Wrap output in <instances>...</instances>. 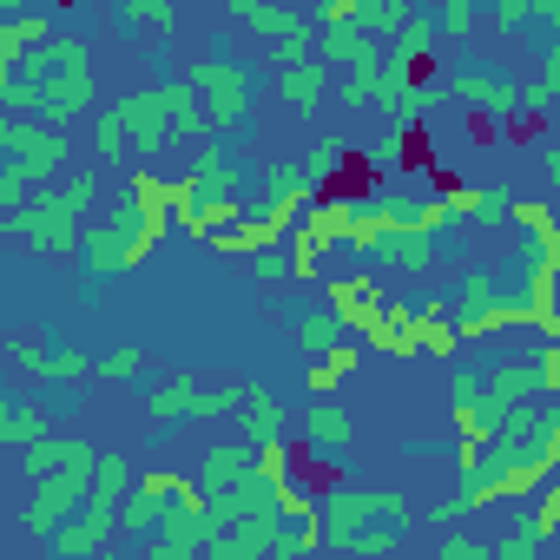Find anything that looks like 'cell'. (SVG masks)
Wrapping results in <instances>:
<instances>
[{
  "label": "cell",
  "instance_id": "cell-13",
  "mask_svg": "<svg viewBox=\"0 0 560 560\" xmlns=\"http://www.w3.org/2000/svg\"><path fill=\"white\" fill-rule=\"evenodd\" d=\"M304 442H311V462H343L350 455V442H357V416L343 409V402H311V416H304Z\"/></svg>",
  "mask_w": 560,
  "mask_h": 560
},
{
  "label": "cell",
  "instance_id": "cell-31",
  "mask_svg": "<svg viewBox=\"0 0 560 560\" xmlns=\"http://www.w3.org/2000/svg\"><path fill=\"white\" fill-rule=\"evenodd\" d=\"M521 514H527V521L553 540V534H560V475H547V481L527 494V508H521Z\"/></svg>",
  "mask_w": 560,
  "mask_h": 560
},
{
  "label": "cell",
  "instance_id": "cell-33",
  "mask_svg": "<svg viewBox=\"0 0 560 560\" xmlns=\"http://www.w3.org/2000/svg\"><path fill=\"white\" fill-rule=\"evenodd\" d=\"M540 547H547V534H540V527H534V521L521 514V521H514V527H508V534L494 540V560H534Z\"/></svg>",
  "mask_w": 560,
  "mask_h": 560
},
{
  "label": "cell",
  "instance_id": "cell-21",
  "mask_svg": "<svg viewBox=\"0 0 560 560\" xmlns=\"http://www.w3.org/2000/svg\"><path fill=\"white\" fill-rule=\"evenodd\" d=\"M317 54H324L330 67H357V60L383 54V40H376L363 21H343V27H317Z\"/></svg>",
  "mask_w": 560,
  "mask_h": 560
},
{
  "label": "cell",
  "instance_id": "cell-9",
  "mask_svg": "<svg viewBox=\"0 0 560 560\" xmlns=\"http://www.w3.org/2000/svg\"><path fill=\"white\" fill-rule=\"evenodd\" d=\"M317 191H324V185L311 178L304 159H270V165H264V205H257V218H264L270 231L291 237V224L304 218V205H311Z\"/></svg>",
  "mask_w": 560,
  "mask_h": 560
},
{
  "label": "cell",
  "instance_id": "cell-15",
  "mask_svg": "<svg viewBox=\"0 0 560 560\" xmlns=\"http://www.w3.org/2000/svg\"><path fill=\"white\" fill-rule=\"evenodd\" d=\"M270 80H277L270 93L284 100L291 113H317V106H324V93H330V60L317 54V60H304V67H284V73H270Z\"/></svg>",
  "mask_w": 560,
  "mask_h": 560
},
{
  "label": "cell",
  "instance_id": "cell-4",
  "mask_svg": "<svg viewBox=\"0 0 560 560\" xmlns=\"http://www.w3.org/2000/svg\"><path fill=\"white\" fill-rule=\"evenodd\" d=\"M237 409H244V383H205V376H191V370L159 376V383L145 389V422H152V435H172L178 422H224V416H237Z\"/></svg>",
  "mask_w": 560,
  "mask_h": 560
},
{
  "label": "cell",
  "instance_id": "cell-7",
  "mask_svg": "<svg viewBox=\"0 0 560 560\" xmlns=\"http://www.w3.org/2000/svg\"><path fill=\"white\" fill-rule=\"evenodd\" d=\"M442 80H448V100H455V106H468V113H481V119H521V86H514V73H508L501 60L462 54Z\"/></svg>",
  "mask_w": 560,
  "mask_h": 560
},
{
  "label": "cell",
  "instance_id": "cell-23",
  "mask_svg": "<svg viewBox=\"0 0 560 560\" xmlns=\"http://www.w3.org/2000/svg\"><path fill=\"white\" fill-rule=\"evenodd\" d=\"M54 40V14H8L0 21V60H27Z\"/></svg>",
  "mask_w": 560,
  "mask_h": 560
},
{
  "label": "cell",
  "instance_id": "cell-30",
  "mask_svg": "<svg viewBox=\"0 0 560 560\" xmlns=\"http://www.w3.org/2000/svg\"><path fill=\"white\" fill-rule=\"evenodd\" d=\"M277 508H284V521H317L324 514V501H317V488L291 468L284 481H277Z\"/></svg>",
  "mask_w": 560,
  "mask_h": 560
},
{
  "label": "cell",
  "instance_id": "cell-32",
  "mask_svg": "<svg viewBox=\"0 0 560 560\" xmlns=\"http://www.w3.org/2000/svg\"><path fill=\"white\" fill-rule=\"evenodd\" d=\"M152 376V357L145 350H113V357H100V383H145Z\"/></svg>",
  "mask_w": 560,
  "mask_h": 560
},
{
  "label": "cell",
  "instance_id": "cell-11",
  "mask_svg": "<svg viewBox=\"0 0 560 560\" xmlns=\"http://www.w3.org/2000/svg\"><path fill=\"white\" fill-rule=\"evenodd\" d=\"M119 534V508H106V501H86L67 527H54L40 547L54 553V560H86V553H106V540Z\"/></svg>",
  "mask_w": 560,
  "mask_h": 560
},
{
  "label": "cell",
  "instance_id": "cell-3",
  "mask_svg": "<svg viewBox=\"0 0 560 560\" xmlns=\"http://www.w3.org/2000/svg\"><path fill=\"white\" fill-rule=\"evenodd\" d=\"M409 527V501L396 488H330L324 494V540L343 553H389Z\"/></svg>",
  "mask_w": 560,
  "mask_h": 560
},
{
  "label": "cell",
  "instance_id": "cell-25",
  "mask_svg": "<svg viewBox=\"0 0 560 560\" xmlns=\"http://www.w3.org/2000/svg\"><path fill=\"white\" fill-rule=\"evenodd\" d=\"M119 34H159V40H172L178 34V8H172V0H119Z\"/></svg>",
  "mask_w": 560,
  "mask_h": 560
},
{
  "label": "cell",
  "instance_id": "cell-43",
  "mask_svg": "<svg viewBox=\"0 0 560 560\" xmlns=\"http://www.w3.org/2000/svg\"><path fill=\"white\" fill-rule=\"evenodd\" d=\"M8 14H34V0H0V21Z\"/></svg>",
  "mask_w": 560,
  "mask_h": 560
},
{
  "label": "cell",
  "instance_id": "cell-40",
  "mask_svg": "<svg viewBox=\"0 0 560 560\" xmlns=\"http://www.w3.org/2000/svg\"><path fill=\"white\" fill-rule=\"evenodd\" d=\"M488 8H494L501 34H521V21H534V0H488Z\"/></svg>",
  "mask_w": 560,
  "mask_h": 560
},
{
  "label": "cell",
  "instance_id": "cell-17",
  "mask_svg": "<svg viewBox=\"0 0 560 560\" xmlns=\"http://www.w3.org/2000/svg\"><path fill=\"white\" fill-rule=\"evenodd\" d=\"M363 257H370V264H383V270H416V277H422V270L442 257V244H435V237H422V231H389V237H376Z\"/></svg>",
  "mask_w": 560,
  "mask_h": 560
},
{
  "label": "cell",
  "instance_id": "cell-18",
  "mask_svg": "<svg viewBox=\"0 0 560 560\" xmlns=\"http://www.w3.org/2000/svg\"><path fill=\"white\" fill-rule=\"evenodd\" d=\"M422 311L429 304H389L383 317H376V330H370V343L376 350H389V357H422Z\"/></svg>",
  "mask_w": 560,
  "mask_h": 560
},
{
  "label": "cell",
  "instance_id": "cell-12",
  "mask_svg": "<svg viewBox=\"0 0 560 560\" xmlns=\"http://www.w3.org/2000/svg\"><path fill=\"white\" fill-rule=\"evenodd\" d=\"M324 304L343 317V330L350 337H370L376 330V317L389 311V298H383V284H376V277H330V291H324Z\"/></svg>",
  "mask_w": 560,
  "mask_h": 560
},
{
  "label": "cell",
  "instance_id": "cell-34",
  "mask_svg": "<svg viewBox=\"0 0 560 560\" xmlns=\"http://www.w3.org/2000/svg\"><path fill=\"white\" fill-rule=\"evenodd\" d=\"M435 553H442V560H494V540H481V534H462V527H448V534L435 540Z\"/></svg>",
  "mask_w": 560,
  "mask_h": 560
},
{
  "label": "cell",
  "instance_id": "cell-26",
  "mask_svg": "<svg viewBox=\"0 0 560 560\" xmlns=\"http://www.w3.org/2000/svg\"><path fill=\"white\" fill-rule=\"evenodd\" d=\"M435 40H442V27H435V8H422V14H416V21H409L402 34H389L383 47H389V54H396L402 67H429V54H435Z\"/></svg>",
  "mask_w": 560,
  "mask_h": 560
},
{
  "label": "cell",
  "instance_id": "cell-37",
  "mask_svg": "<svg viewBox=\"0 0 560 560\" xmlns=\"http://www.w3.org/2000/svg\"><path fill=\"white\" fill-rule=\"evenodd\" d=\"M304 60H317V27H311V34H291V40H277V47H270V73L304 67Z\"/></svg>",
  "mask_w": 560,
  "mask_h": 560
},
{
  "label": "cell",
  "instance_id": "cell-1",
  "mask_svg": "<svg viewBox=\"0 0 560 560\" xmlns=\"http://www.w3.org/2000/svg\"><path fill=\"white\" fill-rule=\"evenodd\" d=\"M93 198H100V172L86 165V172H73V178H47V191H34L21 211H8L0 218V237L8 244H27V250H40V257H80V237H86V211H93Z\"/></svg>",
  "mask_w": 560,
  "mask_h": 560
},
{
  "label": "cell",
  "instance_id": "cell-20",
  "mask_svg": "<svg viewBox=\"0 0 560 560\" xmlns=\"http://www.w3.org/2000/svg\"><path fill=\"white\" fill-rule=\"evenodd\" d=\"M40 67L34 60H0V113H21V119H34L40 113Z\"/></svg>",
  "mask_w": 560,
  "mask_h": 560
},
{
  "label": "cell",
  "instance_id": "cell-36",
  "mask_svg": "<svg viewBox=\"0 0 560 560\" xmlns=\"http://www.w3.org/2000/svg\"><path fill=\"white\" fill-rule=\"evenodd\" d=\"M291 468H298V448H291V442H257V475H264L270 488L284 481Z\"/></svg>",
  "mask_w": 560,
  "mask_h": 560
},
{
  "label": "cell",
  "instance_id": "cell-10",
  "mask_svg": "<svg viewBox=\"0 0 560 560\" xmlns=\"http://www.w3.org/2000/svg\"><path fill=\"white\" fill-rule=\"evenodd\" d=\"M106 113H113V126L126 132V145H132V152H145V159L178 132V126H172V100H165V86H139V93L113 100Z\"/></svg>",
  "mask_w": 560,
  "mask_h": 560
},
{
  "label": "cell",
  "instance_id": "cell-6",
  "mask_svg": "<svg viewBox=\"0 0 560 560\" xmlns=\"http://www.w3.org/2000/svg\"><path fill=\"white\" fill-rule=\"evenodd\" d=\"M185 80L198 86L205 100V119H211V139H244L250 132V113H257V86H250V67L237 60H191Z\"/></svg>",
  "mask_w": 560,
  "mask_h": 560
},
{
  "label": "cell",
  "instance_id": "cell-41",
  "mask_svg": "<svg viewBox=\"0 0 560 560\" xmlns=\"http://www.w3.org/2000/svg\"><path fill=\"white\" fill-rule=\"evenodd\" d=\"M357 14H363V0H324L317 27H343V21H357Z\"/></svg>",
  "mask_w": 560,
  "mask_h": 560
},
{
  "label": "cell",
  "instance_id": "cell-5",
  "mask_svg": "<svg viewBox=\"0 0 560 560\" xmlns=\"http://www.w3.org/2000/svg\"><path fill=\"white\" fill-rule=\"evenodd\" d=\"M165 237V224H152V218H139L132 205H119L106 224H93L86 237H80V264H86V291L100 284V277H119V270H139L145 257H152V244Z\"/></svg>",
  "mask_w": 560,
  "mask_h": 560
},
{
  "label": "cell",
  "instance_id": "cell-39",
  "mask_svg": "<svg viewBox=\"0 0 560 560\" xmlns=\"http://www.w3.org/2000/svg\"><path fill=\"white\" fill-rule=\"evenodd\" d=\"M185 488V475H172V468H139V494H152V501H172Z\"/></svg>",
  "mask_w": 560,
  "mask_h": 560
},
{
  "label": "cell",
  "instance_id": "cell-27",
  "mask_svg": "<svg viewBox=\"0 0 560 560\" xmlns=\"http://www.w3.org/2000/svg\"><path fill=\"white\" fill-rule=\"evenodd\" d=\"M343 337H350V330H343V317H337L330 304H324V311H304V317H298V350H304V357H324V350H337Z\"/></svg>",
  "mask_w": 560,
  "mask_h": 560
},
{
  "label": "cell",
  "instance_id": "cell-42",
  "mask_svg": "<svg viewBox=\"0 0 560 560\" xmlns=\"http://www.w3.org/2000/svg\"><path fill=\"white\" fill-rule=\"evenodd\" d=\"M145 67L159 73V86H165V80H178V67H172V54H165V40H152V47H145Z\"/></svg>",
  "mask_w": 560,
  "mask_h": 560
},
{
  "label": "cell",
  "instance_id": "cell-8",
  "mask_svg": "<svg viewBox=\"0 0 560 560\" xmlns=\"http://www.w3.org/2000/svg\"><path fill=\"white\" fill-rule=\"evenodd\" d=\"M93 468H100V455H93V462H73V468H60V475H40L34 494H27V508H21V527H27L34 540H47L54 527H67V521L86 508V494H93Z\"/></svg>",
  "mask_w": 560,
  "mask_h": 560
},
{
  "label": "cell",
  "instance_id": "cell-14",
  "mask_svg": "<svg viewBox=\"0 0 560 560\" xmlns=\"http://www.w3.org/2000/svg\"><path fill=\"white\" fill-rule=\"evenodd\" d=\"M224 14H231V27L257 34L264 47L291 40V34H311V21H304L298 8H277V0H224Z\"/></svg>",
  "mask_w": 560,
  "mask_h": 560
},
{
  "label": "cell",
  "instance_id": "cell-35",
  "mask_svg": "<svg viewBox=\"0 0 560 560\" xmlns=\"http://www.w3.org/2000/svg\"><path fill=\"white\" fill-rule=\"evenodd\" d=\"M435 27H442V40H468L475 34V0H435Z\"/></svg>",
  "mask_w": 560,
  "mask_h": 560
},
{
  "label": "cell",
  "instance_id": "cell-22",
  "mask_svg": "<svg viewBox=\"0 0 560 560\" xmlns=\"http://www.w3.org/2000/svg\"><path fill=\"white\" fill-rule=\"evenodd\" d=\"M100 448L93 442H80V435H47V442H34V448H21V468L40 481V475H60V468H73V462H93Z\"/></svg>",
  "mask_w": 560,
  "mask_h": 560
},
{
  "label": "cell",
  "instance_id": "cell-24",
  "mask_svg": "<svg viewBox=\"0 0 560 560\" xmlns=\"http://www.w3.org/2000/svg\"><path fill=\"white\" fill-rule=\"evenodd\" d=\"M481 383H488V396H501V402H527V396H547V383H540V363H527V357H508V363H494Z\"/></svg>",
  "mask_w": 560,
  "mask_h": 560
},
{
  "label": "cell",
  "instance_id": "cell-28",
  "mask_svg": "<svg viewBox=\"0 0 560 560\" xmlns=\"http://www.w3.org/2000/svg\"><path fill=\"white\" fill-rule=\"evenodd\" d=\"M132 488H139L132 462H126V455H100V468H93V494H86V501H106V508H119Z\"/></svg>",
  "mask_w": 560,
  "mask_h": 560
},
{
  "label": "cell",
  "instance_id": "cell-38",
  "mask_svg": "<svg viewBox=\"0 0 560 560\" xmlns=\"http://www.w3.org/2000/svg\"><path fill=\"white\" fill-rule=\"evenodd\" d=\"M304 165H311V178H317V185H324V191H330V185H337V172H343V165H350V152H343V145H337V139H324V145H317V152H311V159H304Z\"/></svg>",
  "mask_w": 560,
  "mask_h": 560
},
{
  "label": "cell",
  "instance_id": "cell-19",
  "mask_svg": "<svg viewBox=\"0 0 560 560\" xmlns=\"http://www.w3.org/2000/svg\"><path fill=\"white\" fill-rule=\"evenodd\" d=\"M237 422H244V442H291V416H284V402H277L270 389H250V383H244Z\"/></svg>",
  "mask_w": 560,
  "mask_h": 560
},
{
  "label": "cell",
  "instance_id": "cell-16",
  "mask_svg": "<svg viewBox=\"0 0 560 560\" xmlns=\"http://www.w3.org/2000/svg\"><path fill=\"white\" fill-rule=\"evenodd\" d=\"M54 402H47V389H34V396H21L8 416H0V442L8 448H34V442H47L54 435Z\"/></svg>",
  "mask_w": 560,
  "mask_h": 560
},
{
  "label": "cell",
  "instance_id": "cell-2",
  "mask_svg": "<svg viewBox=\"0 0 560 560\" xmlns=\"http://www.w3.org/2000/svg\"><path fill=\"white\" fill-rule=\"evenodd\" d=\"M0 152H8V165H0V211H21L34 198V185H47L60 165H73V139L67 126L54 119H21V113H0Z\"/></svg>",
  "mask_w": 560,
  "mask_h": 560
},
{
  "label": "cell",
  "instance_id": "cell-29",
  "mask_svg": "<svg viewBox=\"0 0 560 560\" xmlns=\"http://www.w3.org/2000/svg\"><path fill=\"white\" fill-rule=\"evenodd\" d=\"M416 14H422L416 0H363V14H357V21H363V27H370L376 40H389V34H402V27H409Z\"/></svg>",
  "mask_w": 560,
  "mask_h": 560
}]
</instances>
